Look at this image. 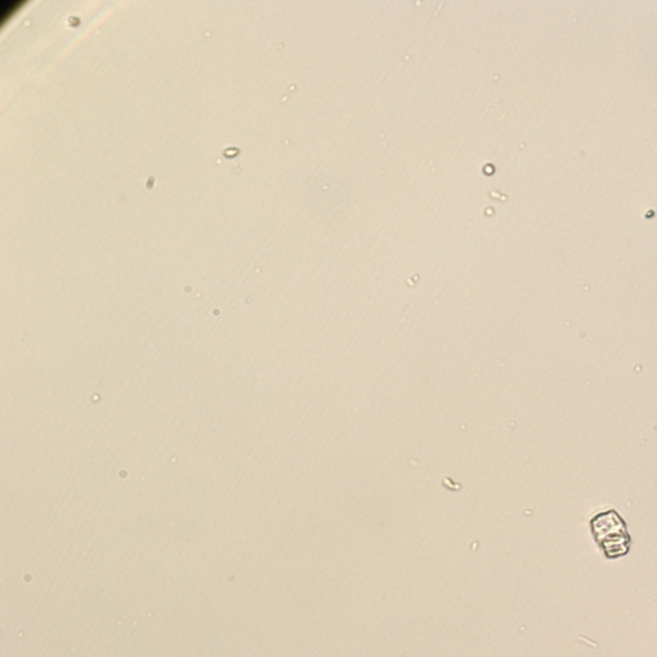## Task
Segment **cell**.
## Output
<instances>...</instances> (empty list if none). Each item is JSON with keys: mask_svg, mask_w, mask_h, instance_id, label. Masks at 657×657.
Listing matches in <instances>:
<instances>
[{"mask_svg": "<svg viewBox=\"0 0 657 657\" xmlns=\"http://www.w3.org/2000/svg\"><path fill=\"white\" fill-rule=\"evenodd\" d=\"M592 530L607 532V536L596 538L602 550L609 558H620L629 551L631 538L617 536H629L622 517L615 512L602 513L592 521Z\"/></svg>", "mask_w": 657, "mask_h": 657, "instance_id": "obj_1", "label": "cell"}]
</instances>
